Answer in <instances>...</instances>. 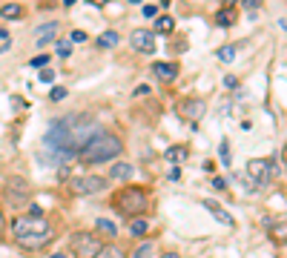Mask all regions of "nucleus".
<instances>
[{"label":"nucleus","instance_id":"f257e3e1","mask_svg":"<svg viewBox=\"0 0 287 258\" xmlns=\"http://www.w3.org/2000/svg\"><path fill=\"white\" fill-rule=\"evenodd\" d=\"M98 132V124L86 115H63L49 124V132L43 138L46 152H52L55 164H66V161L78 158V152L92 135Z\"/></svg>","mask_w":287,"mask_h":258},{"label":"nucleus","instance_id":"f03ea898","mask_svg":"<svg viewBox=\"0 0 287 258\" xmlns=\"http://www.w3.org/2000/svg\"><path fill=\"white\" fill-rule=\"evenodd\" d=\"M52 224L46 218H32V215H23V218H15L12 221V238L18 241L23 249H40L52 241Z\"/></svg>","mask_w":287,"mask_h":258},{"label":"nucleus","instance_id":"7ed1b4c3","mask_svg":"<svg viewBox=\"0 0 287 258\" xmlns=\"http://www.w3.org/2000/svg\"><path fill=\"white\" fill-rule=\"evenodd\" d=\"M121 149H124V143H121V138L112 132H95L89 138V141L81 146V152H78V158L83 161V164H107V161L118 158L121 155Z\"/></svg>","mask_w":287,"mask_h":258},{"label":"nucleus","instance_id":"20e7f679","mask_svg":"<svg viewBox=\"0 0 287 258\" xmlns=\"http://www.w3.org/2000/svg\"><path fill=\"white\" fill-rule=\"evenodd\" d=\"M112 204H115V210L124 215V218H126V215L138 218V215L150 207V198H147V192H144V189L126 187V189H121V192L115 195V201H112Z\"/></svg>","mask_w":287,"mask_h":258},{"label":"nucleus","instance_id":"39448f33","mask_svg":"<svg viewBox=\"0 0 287 258\" xmlns=\"http://www.w3.org/2000/svg\"><path fill=\"white\" fill-rule=\"evenodd\" d=\"M101 238L98 235H92V232H75L72 235V252L75 258H95L101 252Z\"/></svg>","mask_w":287,"mask_h":258},{"label":"nucleus","instance_id":"423d86ee","mask_svg":"<svg viewBox=\"0 0 287 258\" xmlns=\"http://www.w3.org/2000/svg\"><path fill=\"white\" fill-rule=\"evenodd\" d=\"M29 198H32V187H29V181L23 175H12L6 181V201L12 207H26Z\"/></svg>","mask_w":287,"mask_h":258},{"label":"nucleus","instance_id":"0eeeda50","mask_svg":"<svg viewBox=\"0 0 287 258\" xmlns=\"http://www.w3.org/2000/svg\"><path fill=\"white\" fill-rule=\"evenodd\" d=\"M204 112H207V100L204 98H184L178 104V115L187 118L189 124H198V121L204 118Z\"/></svg>","mask_w":287,"mask_h":258},{"label":"nucleus","instance_id":"6e6552de","mask_svg":"<svg viewBox=\"0 0 287 258\" xmlns=\"http://www.w3.org/2000/svg\"><path fill=\"white\" fill-rule=\"evenodd\" d=\"M104 187H107V178H101V175H83V178L72 181V192L75 195H95Z\"/></svg>","mask_w":287,"mask_h":258},{"label":"nucleus","instance_id":"1a4fd4ad","mask_svg":"<svg viewBox=\"0 0 287 258\" xmlns=\"http://www.w3.org/2000/svg\"><path fill=\"white\" fill-rule=\"evenodd\" d=\"M247 175H250L259 187H264V184H270V178H273V164H270V161H261V158H253V161H247Z\"/></svg>","mask_w":287,"mask_h":258},{"label":"nucleus","instance_id":"9d476101","mask_svg":"<svg viewBox=\"0 0 287 258\" xmlns=\"http://www.w3.org/2000/svg\"><path fill=\"white\" fill-rule=\"evenodd\" d=\"M129 43H132L135 52L150 55V52H155V32H150V29H135L132 35H129Z\"/></svg>","mask_w":287,"mask_h":258},{"label":"nucleus","instance_id":"9b49d317","mask_svg":"<svg viewBox=\"0 0 287 258\" xmlns=\"http://www.w3.org/2000/svg\"><path fill=\"white\" fill-rule=\"evenodd\" d=\"M153 72H155V78L164 80V83H172V80L178 78V66H175V63H167V61H155Z\"/></svg>","mask_w":287,"mask_h":258},{"label":"nucleus","instance_id":"f8f14e48","mask_svg":"<svg viewBox=\"0 0 287 258\" xmlns=\"http://www.w3.org/2000/svg\"><path fill=\"white\" fill-rule=\"evenodd\" d=\"M204 207H207V210H210V215H213V218H218V221L224 224V227H235V218H233V215H230V213H227L224 207H218V204H215V201H210V198H207V201H204Z\"/></svg>","mask_w":287,"mask_h":258},{"label":"nucleus","instance_id":"ddd939ff","mask_svg":"<svg viewBox=\"0 0 287 258\" xmlns=\"http://www.w3.org/2000/svg\"><path fill=\"white\" fill-rule=\"evenodd\" d=\"M233 20H235V15H233V3H227L221 12H215V26L230 29V26H233Z\"/></svg>","mask_w":287,"mask_h":258},{"label":"nucleus","instance_id":"4468645a","mask_svg":"<svg viewBox=\"0 0 287 258\" xmlns=\"http://www.w3.org/2000/svg\"><path fill=\"white\" fill-rule=\"evenodd\" d=\"M55 35H58V23H43V26L37 29V40H35V43L37 46H46Z\"/></svg>","mask_w":287,"mask_h":258},{"label":"nucleus","instance_id":"2eb2a0df","mask_svg":"<svg viewBox=\"0 0 287 258\" xmlns=\"http://www.w3.org/2000/svg\"><path fill=\"white\" fill-rule=\"evenodd\" d=\"M95 258H126V249H121L118 244H104Z\"/></svg>","mask_w":287,"mask_h":258},{"label":"nucleus","instance_id":"dca6fc26","mask_svg":"<svg viewBox=\"0 0 287 258\" xmlns=\"http://www.w3.org/2000/svg\"><path fill=\"white\" fill-rule=\"evenodd\" d=\"M132 172H135L132 164H115L109 175H112V178H118V181H126V178H132Z\"/></svg>","mask_w":287,"mask_h":258},{"label":"nucleus","instance_id":"f3484780","mask_svg":"<svg viewBox=\"0 0 287 258\" xmlns=\"http://www.w3.org/2000/svg\"><path fill=\"white\" fill-rule=\"evenodd\" d=\"M172 26H175V20H172L170 15H161V18H155V32H158V35H170Z\"/></svg>","mask_w":287,"mask_h":258},{"label":"nucleus","instance_id":"a211bd4d","mask_svg":"<svg viewBox=\"0 0 287 258\" xmlns=\"http://www.w3.org/2000/svg\"><path fill=\"white\" fill-rule=\"evenodd\" d=\"M121 43V37H118V32H104V35L98 37V46L101 49H112V46Z\"/></svg>","mask_w":287,"mask_h":258},{"label":"nucleus","instance_id":"6ab92c4d","mask_svg":"<svg viewBox=\"0 0 287 258\" xmlns=\"http://www.w3.org/2000/svg\"><path fill=\"white\" fill-rule=\"evenodd\" d=\"M147 230H150V224L144 221V218H135V221L129 224V235H132V238H141V235H147Z\"/></svg>","mask_w":287,"mask_h":258},{"label":"nucleus","instance_id":"aec40b11","mask_svg":"<svg viewBox=\"0 0 287 258\" xmlns=\"http://www.w3.org/2000/svg\"><path fill=\"white\" fill-rule=\"evenodd\" d=\"M184 158H187V149H184V146H170V149H167V161H172V164H181Z\"/></svg>","mask_w":287,"mask_h":258},{"label":"nucleus","instance_id":"412c9836","mask_svg":"<svg viewBox=\"0 0 287 258\" xmlns=\"http://www.w3.org/2000/svg\"><path fill=\"white\" fill-rule=\"evenodd\" d=\"M0 15L9 20V18H20L23 15V9H20L18 3H6V6H0Z\"/></svg>","mask_w":287,"mask_h":258},{"label":"nucleus","instance_id":"4be33fe9","mask_svg":"<svg viewBox=\"0 0 287 258\" xmlns=\"http://www.w3.org/2000/svg\"><path fill=\"white\" fill-rule=\"evenodd\" d=\"M95 230H98V232H104V235H109V238H112V235H118V232H115V224H112V221H107V218H98Z\"/></svg>","mask_w":287,"mask_h":258},{"label":"nucleus","instance_id":"5701e85b","mask_svg":"<svg viewBox=\"0 0 287 258\" xmlns=\"http://www.w3.org/2000/svg\"><path fill=\"white\" fill-rule=\"evenodd\" d=\"M218 61L221 63H233L235 61V46H221V49H218Z\"/></svg>","mask_w":287,"mask_h":258},{"label":"nucleus","instance_id":"b1692460","mask_svg":"<svg viewBox=\"0 0 287 258\" xmlns=\"http://www.w3.org/2000/svg\"><path fill=\"white\" fill-rule=\"evenodd\" d=\"M273 241H276V244H284L287 241V224H276V227H273Z\"/></svg>","mask_w":287,"mask_h":258},{"label":"nucleus","instance_id":"393cba45","mask_svg":"<svg viewBox=\"0 0 287 258\" xmlns=\"http://www.w3.org/2000/svg\"><path fill=\"white\" fill-rule=\"evenodd\" d=\"M129 258H153V244H150V241H147V244H141V247L135 249Z\"/></svg>","mask_w":287,"mask_h":258},{"label":"nucleus","instance_id":"a878e982","mask_svg":"<svg viewBox=\"0 0 287 258\" xmlns=\"http://www.w3.org/2000/svg\"><path fill=\"white\" fill-rule=\"evenodd\" d=\"M72 55V40H58V58H69Z\"/></svg>","mask_w":287,"mask_h":258},{"label":"nucleus","instance_id":"bb28decb","mask_svg":"<svg viewBox=\"0 0 287 258\" xmlns=\"http://www.w3.org/2000/svg\"><path fill=\"white\" fill-rule=\"evenodd\" d=\"M46 63H49V58H46V55H37V58L29 61V66H32V69H46Z\"/></svg>","mask_w":287,"mask_h":258},{"label":"nucleus","instance_id":"cd10ccee","mask_svg":"<svg viewBox=\"0 0 287 258\" xmlns=\"http://www.w3.org/2000/svg\"><path fill=\"white\" fill-rule=\"evenodd\" d=\"M66 95H69V92H66V86H55V89L49 92V98H52V100H63Z\"/></svg>","mask_w":287,"mask_h":258},{"label":"nucleus","instance_id":"c85d7f7f","mask_svg":"<svg viewBox=\"0 0 287 258\" xmlns=\"http://www.w3.org/2000/svg\"><path fill=\"white\" fill-rule=\"evenodd\" d=\"M221 164L230 167V143H227V141H221Z\"/></svg>","mask_w":287,"mask_h":258},{"label":"nucleus","instance_id":"c756f323","mask_svg":"<svg viewBox=\"0 0 287 258\" xmlns=\"http://www.w3.org/2000/svg\"><path fill=\"white\" fill-rule=\"evenodd\" d=\"M144 18H158V6H144Z\"/></svg>","mask_w":287,"mask_h":258},{"label":"nucleus","instance_id":"7c9ffc66","mask_svg":"<svg viewBox=\"0 0 287 258\" xmlns=\"http://www.w3.org/2000/svg\"><path fill=\"white\" fill-rule=\"evenodd\" d=\"M72 40H75V43H83V40H86V32L75 29V32H72Z\"/></svg>","mask_w":287,"mask_h":258},{"label":"nucleus","instance_id":"2f4dec72","mask_svg":"<svg viewBox=\"0 0 287 258\" xmlns=\"http://www.w3.org/2000/svg\"><path fill=\"white\" fill-rule=\"evenodd\" d=\"M40 80H43V83H52V80H55V72L52 69H43V72H40Z\"/></svg>","mask_w":287,"mask_h":258},{"label":"nucleus","instance_id":"473e14b6","mask_svg":"<svg viewBox=\"0 0 287 258\" xmlns=\"http://www.w3.org/2000/svg\"><path fill=\"white\" fill-rule=\"evenodd\" d=\"M224 86H227V89H235V86H238V80H235L233 75H227V78H224Z\"/></svg>","mask_w":287,"mask_h":258},{"label":"nucleus","instance_id":"72a5a7b5","mask_svg":"<svg viewBox=\"0 0 287 258\" xmlns=\"http://www.w3.org/2000/svg\"><path fill=\"white\" fill-rule=\"evenodd\" d=\"M213 187H218V189H227V181H224V178H213Z\"/></svg>","mask_w":287,"mask_h":258},{"label":"nucleus","instance_id":"f704fd0d","mask_svg":"<svg viewBox=\"0 0 287 258\" xmlns=\"http://www.w3.org/2000/svg\"><path fill=\"white\" fill-rule=\"evenodd\" d=\"M170 178H172V181L181 178V169H178V167H172V169H170Z\"/></svg>","mask_w":287,"mask_h":258},{"label":"nucleus","instance_id":"c9c22d12","mask_svg":"<svg viewBox=\"0 0 287 258\" xmlns=\"http://www.w3.org/2000/svg\"><path fill=\"white\" fill-rule=\"evenodd\" d=\"M3 232H6V218H3V213H0V238H3Z\"/></svg>","mask_w":287,"mask_h":258},{"label":"nucleus","instance_id":"e433bc0d","mask_svg":"<svg viewBox=\"0 0 287 258\" xmlns=\"http://www.w3.org/2000/svg\"><path fill=\"white\" fill-rule=\"evenodd\" d=\"M161 258H178V252H164Z\"/></svg>","mask_w":287,"mask_h":258},{"label":"nucleus","instance_id":"4c0bfd02","mask_svg":"<svg viewBox=\"0 0 287 258\" xmlns=\"http://www.w3.org/2000/svg\"><path fill=\"white\" fill-rule=\"evenodd\" d=\"M6 35H9V32H6V29L0 26V40H6Z\"/></svg>","mask_w":287,"mask_h":258},{"label":"nucleus","instance_id":"58836bf2","mask_svg":"<svg viewBox=\"0 0 287 258\" xmlns=\"http://www.w3.org/2000/svg\"><path fill=\"white\" fill-rule=\"evenodd\" d=\"M281 158H284V164H287V143H284V149H281Z\"/></svg>","mask_w":287,"mask_h":258},{"label":"nucleus","instance_id":"ea45409f","mask_svg":"<svg viewBox=\"0 0 287 258\" xmlns=\"http://www.w3.org/2000/svg\"><path fill=\"white\" fill-rule=\"evenodd\" d=\"M49 258H66V255H63V252H55V255H49Z\"/></svg>","mask_w":287,"mask_h":258}]
</instances>
